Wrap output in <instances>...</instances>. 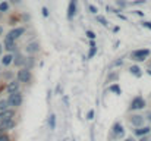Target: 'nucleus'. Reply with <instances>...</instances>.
<instances>
[{"label":"nucleus","instance_id":"f257e3e1","mask_svg":"<svg viewBox=\"0 0 151 141\" xmlns=\"http://www.w3.org/2000/svg\"><path fill=\"white\" fill-rule=\"evenodd\" d=\"M151 54L150 48H137L134 51H131V60L134 62H144L147 60V57Z\"/></svg>","mask_w":151,"mask_h":141},{"label":"nucleus","instance_id":"f03ea898","mask_svg":"<svg viewBox=\"0 0 151 141\" xmlns=\"http://www.w3.org/2000/svg\"><path fill=\"white\" fill-rule=\"evenodd\" d=\"M31 78H32L31 69H28V68H25V66L19 68V71L16 72V80H18L19 82H22V84H28V82L31 81Z\"/></svg>","mask_w":151,"mask_h":141},{"label":"nucleus","instance_id":"7ed1b4c3","mask_svg":"<svg viewBox=\"0 0 151 141\" xmlns=\"http://www.w3.org/2000/svg\"><path fill=\"white\" fill-rule=\"evenodd\" d=\"M22 100H24L22 93H19V91H15V93L9 94L7 103H9V106H12V107H19V106L22 104Z\"/></svg>","mask_w":151,"mask_h":141},{"label":"nucleus","instance_id":"20e7f679","mask_svg":"<svg viewBox=\"0 0 151 141\" xmlns=\"http://www.w3.org/2000/svg\"><path fill=\"white\" fill-rule=\"evenodd\" d=\"M25 31H27L25 27H15V28H12V30L7 33V37L16 41V40H19V38L25 34Z\"/></svg>","mask_w":151,"mask_h":141},{"label":"nucleus","instance_id":"39448f33","mask_svg":"<svg viewBox=\"0 0 151 141\" xmlns=\"http://www.w3.org/2000/svg\"><path fill=\"white\" fill-rule=\"evenodd\" d=\"M145 106H147V103H145L144 97H142V95H138V97H135V98L132 100L129 109H131L132 112H135V110H141V109H144Z\"/></svg>","mask_w":151,"mask_h":141},{"label":"nucleus","instance_id":"423d86ee","mask_svg":"<svg viewBox=\"0 0 151 141\" xmlns=\"http://www.w3.org/2000/svg\"><path fill=\"white\" fill-rule=\"evenodd\" d=\"M3 50H6V53H15L16 50H18V46H16V41L15 40H12V38H9L7 35L4 37V40H3Z\"/></svg>","mask_w":151,"mask_h":141},{"label":"nucleus","instance_id":"0eeeda50","mask_svg":"<svg viewBox=\"0 0 151 141\" xmlns=\"http://www.w3.org/2000/svg\"><path fill=\"white\" fill-rule=\"evenodd\" d=\"M78 12V7H76V0H69V4H68V10H66V18L69 21H72L75 18Z\"/></svg>","mask_w":151,"mask_h":141},{"label":"nucleus","instance_id":"6e6552de","mask_svg":"<svg viewBox=\"0 0 151 141\" xmlns=\"http://www.w3.org/2000/svg\"><path fill=\"white\" fill-rule=\"evenodd\" d=\"M40 50H41V47H40V43H38V41H29V43L25 46V51H27L28 54H32V56H35Z\"/></svg>","mask_w":151,"mask_h":141},{"label":"nucleus","instance_id":"1a4fd4ad","mask_svg":"<svg viewBox=\"0 0 151 141\" xmlns=\"http://www.w3.org/2000/svg\"><path fill=\"white\" fill-rule=\"evenodd\" d=\"M25 56L21 53V51H15L13 53V63L12 65H15V66H18V68H22V66H25Z\"/></svg>","mask_w":151,"mask_h":141},{"label":"nucleus","instance_id":"9d476101","mask_svg":"<svg viewBox=\"0 0 151 141\" xmlns=\"http://www.w3.org/2000/svg\"><path fill=\"white\" fill-rule=\"evenodd\" d=\"M15 125H16V122L13 121V118H10V119H1L0 121V128L3 131H10V129L15 128Z\"/></svg>","mask_w":151,"mask_h":141},{"label":"nucleus","instance_id":"9b49d317","mask_svg":"<svg viewBox=\"0 0 151 141\" xmlns=\"http://www.w3.org/2000/svg\"><path fill=\"white\" fill-rule=\"evenodd\" d=\"M6 91L9 94L15 93V91H19V81L18 80H10L6 85Z\"/></svg>","mask_w":151,"mask_h":141},{"label":"nucleus","instance_id":"f8f14e48","mask_svg":"<svg viewBox=\"0 0 151 141\" xmlns=\"http://www.w3.org/2000/svg\"><path fill=\"white\" fill-rule=\"evenodd\" d=\"M0 63H1V66H6V68L10 66V65L13 63V53H6V54H3Z\"/></svg>","mask_w":151,"mask_h":141},{"label":"nucleus","instance_id":"ddd939ff","mask_svg":"<svg viewBox=\"0 0 151 141\" xmlns=\"http://www.w3.org/2000/svg\"><path fill=\"white\" fill-rule=\"evenodd\" d=\"M123 134H125V129H123L122 124L116 122L113 125V135H114V138H120V137H123Z\"/></svg>","mask_w":151,"mask_h":141},{"label":"nucleus","instance_id":"4468645a","mask_svg":"<svg viewBox=\"0 0 151 141\" xmlns=\"http://www.w3.org/2000/svg\"><path fill=\"white\" fill-rule=\"evenodd\" d=\"M131 124H132L135 128L142 127V125H144V116H141V115H132V116H131Z\"/></svg>","mask_w":151,"mask_h":141},{"label":"nucleus","instance_id":"2eb2a0df","mask_svg":"<svg viewBox=\"0 0 151 141\" xmlns=\"http://www.w3.org/2000/svg\"><path fill=\"white\" fill-rule=\"evenodd\" d=\"M150 132H151L150 127H138L137 129H134V134L137 137H144V135H148Z\"/></svg>","mask_w":151,"mask_h":141},{"label":"nucleus","instance_id":"dca6fc26","mask_svg":"<svg viewBox=\"0 0 151 141\" xmlns=\"http://www.w3.org/2000/svg\"><path fill=\"white\" fill-rule=\"evenodd\" d=\"M129 72H131L134 77H137V78H141V77H142V69H141L138 65H132V66H129Z\"/></svg>","mask_w":151,"mask_h":141},{"label":"nucleus","instance_id":"f3484780","mask_svg":"<svg viewBox=\"0 0 151 141\" xmlns=\"http://www.w3.org/2000/svg\"><path fill=\"white\" fill-rule=\"evenodd\" d=\"M13 116H15V110L13 109H6V110L0 112V121L1 119H10Z\"/></svg>","mask_w":151,"mask_h":141},{"label":"nucleus","instance_id":"a211bd4d","mask_svg":"<svg viewBox=\"0 0 151 141\" xmlns=\"http://www.w3.org/2000/svg\"><path fill=\"white\" fill-rule=\"evenodd\" d=\"M10 10V3L7 0H1L0 1V13H7Z\"/></svg>","mask_w":151,"mask_h":141},{"label":"nucleus","instance_id":"6ab92c4d","mask_svg":"<svg viewBox=\"0 0 151 141\" xmlns=\"http://www.w3.org/2000/svg\"><path fill=\"white\" fill-rule=\"evenodd\" d=\"M34 65H35V57H34L32 54H28V57L25 59V68L31 69Z\"/></svg>","mask_w":151,"mask_h":141},{"label":"nucleus","instance_id":"aec40b11","mask_svg":"<svg viewBox=\"0 0 151 141\" xmlns=\"http://www.w3.org/2000/svg\"><path fill=\"white\" fill-rule=\"evenodd\" d=\"M109 90L111 91V93H114L116 95H120L122 94V90H120V85L117 84V82H113L110 87H109Z\"/></svg>","mask_w":151,"mask_h":141},{"label":"nucleus","instance_id":"412c9836","mask_svg":"<svg viewBox=\"0 0 151 141\" xmlns=\"http://www.w3.org/2000/svg\"><path fill=\"white\" fill-rule=\"evenodd\" d=\"M49 125H50V129H56V115L51 113L49 116Z\"/></svg>","mask_w":151,"mask_h":141},{"label":"nucleus","instance_id":"4be33fe9","mask_svg":"<svg viewBox=\"0 0 151 141\" xmlns=\"http://www.w3.org/2000/svg\"><path fill=\"white\" fill-rule=\"evenodd\" d=\"M114 3H116V6L122 10V9H126V6L129 4L128 1H125V0H114Z\"/></svg>","mask_w":151,"mask_h":141},{"label":"nucleus","instance_id":"5701e85b","mask_svg":"<svg viewBox=\"0 0 151 141\" xmlns=\"http://www.w3.org/2000/svg\"><path fill=\"white\" fill-rule=\"evenodd\" d=\"M96 53H97V46L90 47V50H88V54H87V57H88V59H93V57L96 56Z\"/></svg>","mask_w":151,"mask_h":141},{"label":"nucleus","instance_id":"b1692460","mask_svg":"<svg viewBox=\"0 0 151 141\" xmlns=\"http://www.w3.org/2000/svg\"><path fill=\"white\" fill-rule=\"evenodd\" d=\"M6 109H9V103H7V100L1 98V100H0V112H3V110H6Z\"/></svg>","mask_w":151,"mask_h":141},{"label":"nucleus","instance_id":"393cba45","mask_svg":"<svg viewBox=\"0 0 151 141\" xmlns=\"http://www.w3.org/2000/svg\"><path fill=\"white\" fill-rule=\"evenodd\" d=\"M96 19H97V22H100V24L103 25V27H107V25H109L107 19H106L104 16H101V15H97V18H96Z\"/></svg>","mask_w":151,"mask_h":141},{"label":"nucleus","instance_id":"a878e982","mask_svg":"<svg viewBox=\"0 0 151 141\" xmlns=\"http://www.w3.org/2000/svg\"><path fill=\"white\" fill-rule=\"evenodd\" d=\"M117 78H119L117 72H110V75H109V78H107V82H110V81H117Z\"/></svg>","mask_w":151,"mask_h":141},{"label":"nucleus","instance_id":"bb28decb","mask_svg":"<svg viewBox=\"0 0 151 141\" xmlns=\"http://www.w3.org/2000/svg\"><path fill=\"white\" fill-rule=\"evenodd\" d=\"M85 35L88 37V40H96V37H97V35H96V33H94V31H91V30H88V31L85 33Z\"/></svg>","mask_w":151,"mask_h":141},{"label":"nucleus","instance_id":"cd10ccee","mask_svg":"<svg viewBox=\"0 0 151 141\" xmlns=\"http://www.w3.org/2000/svg\"><path fill=\"white\" fill-rule=\"evenodd\" d=\"M88 10H90V13H93V15H97V13H99V9H97L96 4H90Z\"/></svg>","mask_w":151,"mask_h":141},{"label":"nucleus","instance_id":"c85d7f7f","mask_svg":"<svg viewBox=\"0 0 151 141\" xmlns=\"http://www.w3.org/2000/svg\"><path fill=\"white\" fill-rule=\"evenodd\" d=\"M41 15H43V18H49V15H50V13H49V9H47L46 6H43V7H41Z\"/></svg>","mask_w":151,"mask_h":141},{"label":"nucleus","instance_id":"c756f323","mask_svg":"<svg viewBox=\"0 0 151 141\" xmlns=\"http://www.w3.org/2000/svg\"><path fill=\"white\" fill-rule=\"evenodd\" d=\"M122 63H123V57H119L117 60H114V62H113V66H114V68H117V66H120Z\"/></svg>","mask_w":151,"mask_h":141},{"label":"nucleus","instance_id":"7c9ffc66","mask_svg":"<svg viewBox=\"0 0 151 141\" xmlns=\"http://www.w3.org/2000/svg\"><path fill=\"white\" fill-rule=\"evenodd\" d=\"M141 25H142L144 28H147V30H151V21H142Z\"/></svg>","mask_w":151,"mask_h":141},{"label":"nucleus","instance_id":"2f4dec72","mask_svg":"<svg viewBox=\"0 0 151 141\" xmlns=\"http://www.w3.org/2000/svg\"><path fill=\"white\" fill-rule=\"evenodd\" d=\"M87 119H88V121H93V119H94V110H93V109L87 113Z\"/></svg>","mask_w":151,"mask_h":141},{"label":"nucleus","instance_id":"473e14b6","mask_svg":"<svg viewBox=\"0 0 151 141\" xmlns=\"http://www.w3.org/2000/svg\"><path fill=\"white\" fill-rule=\"evenodd\" d=\"M132 13H134V15H137V16H139V18H142V16H144V12H142V10H139V9H138V10H132Z\"/></svg>","mask_w":151,"mask_h":141},{"label":"nucleus","instance_id":"72a5a7b5","mask_svg":"<svg viewBox=\"0 0 151 141\" xmlns=\"http://www.w3.org/2000/svg\"><path fill=\"white\" fill-rule=\"evenodd\" d=\"M10 4H15V6H18V4H21L22 3V0H7Z\"/></svg>","mask_w":151,"mask_h":141},{"label":"nucleus","instance_id":"f704fd0d","mask_svg":"<svg viewBox=\"0 0 151 141\" xmlns=\"http://www.w3.org/2000/svg\"><path fill=\"white\" fill-rule=\"evenodd\" d=\"M0 141H10V138H9V135L1 134V135H0Z\"/></svg>","mask_w":151,"mask_h":141},{"label":"nucleus","instance_id":"c9c22d12","mask_svg":"<svg viewBox=\"0 0 151 141\" xmlns=\"http://www.w3.org/2000/svg\"><path fill=\"white\" fill-rule=\"evenodd\" d=\"M3 77H4L6 80H12V78H13V74H12V72H6Z\"/></svg>","mask_w":151,"mask_h":141},{"label":"nucleus","instance_id":"e433bc0d","mask_svg":"<svg viewBox=\"0 0 151 141\" xmlns=\"http://www.w3.org/2000/svg\"><path fill=\"white\" fill-rule=\"evenodd\" d=\"M145 3V0H134L132 1V4H144Z\"/></svg>","mask_w":151,"mask_h":141},{"label":"nucleus","instance_id":"4c0bfd02","mask_svg":"<svg viewBox=\"0 0 151 141\" xmlns=\"http://www.w3.org/2000/svg\"><path fill=\"white\" fill-rule=\"evenodd\" d=\"M139 141H151V140L147 137V135H144V137H141V140H139Z\"/></svg>","mask_w":151,"mask_h":141},{"label":"nucleus","instance_id":"58836bf2","mask_svg":"<svg viewBox=\"0 0 151 141\" xmlns=\"http://www.w3.org/2000/svg\"><path fill=\"white\" fill-rule=\"evenodd\" d=\"M147 121L151 124V112H148V113H147Z\"/></svg>","mask_w":151,"mask_h":141},{"label":"nucleus","instance_id":"ea45409f","mask_svg":"<svg viewBox=\"0 0 151 141\" xmlns=\"http://www.w3.org/2000/svg\"><path fill=\"white\" fill-rule=\"evenodd\" d=\"M3 33H4V28H3V25H0V37L3 35Z\"/></svg>","mask_w":151,"mask_h":141},{"label":"nucleus","instance_id":"a19ab883","mask_svg":"<svg viewBox=\"0 0 151 141\" xmlns=\"http://www.w3.org/2000/svg\"><path fill=\"white\" fill-rule=\"evenodd\" d=\"M1 54H3V44L0 43V57H1Z\"/></svg>","mask_w":151,"mask_h":141},{"label":"nucleus","instance_id":"79ce46f5","mask_svg":"<svg viewBox=\"0 0 151 141\" xmlns=\"http://www.w3.org/2000/svg\"><path fill=\"white\" fill-rule=\"evenodd\" d=\"M119 30H120L119 27H114V28H113V33H119Z\"/></svg>","mask_w":151,"mask_h":141},{"label":"nucleus","instance_id":"37998d69","mask_svg":"<svg viewBox=\"0 0 151 141\" xmlns=\"http://www.w3.org/2000/svg\"><path fill=\"white\" fill-rule=\"evenodd\" d=\"M147 74H148V75H151V68H148V69H147Z\"/></svg>","mask_w":151,"mask_h":141},{"label":"nucleus","instance_id":"c03bdc74","mask_svg":"<svg viewBox=\"0 0 151 141\" xmlns=\"http://www.w3.org/2000/svg\"><path fill=\"white\" fill-rule=\"evenodd\" d=\"M123 141H134L132 138H126V140H123Z\"/></svg>","mask_w":151,"mask_h":141},{"label":"nucleus","instance_id":"a18cd8bd","mask_svg":"<svg viewBox=\"0 0 151 141\" xmlns=\"http://www.w3.org/2000/svg\"><path fill=\"white\" fill-rule=\"evenodd\" d=\"M3 132H4V131H3V129H1V128H0V135H1V134H3Z\"/></svg>","mask_w":151,"mask_h":141},{"label":"nucleus","instance_id":"49530a36","mask_svg":"<svg viewBox=\"0 0 151 141\" xmlns=\"http://www.w3.org/2000/svg\"><path fill=\"white\" fill-rule=\"evenodd\" d=\"M150 68H151V62H150Z\"/></svg>","mask_w":151,"mask_h":141},{"label":"nucleus","instance_id":"de8ad7c7","mask_svg":"<svg viewBox=\"0 0 151 141\" xmlns=\"http://www.w3.org/2000/svg\"><path fill=\"white\" fill-rule=\"evenodd\" d=\"M0 1H1V0H0Z\"/></svg>","mask_w":151,"mask_h":141}]
</instances>
